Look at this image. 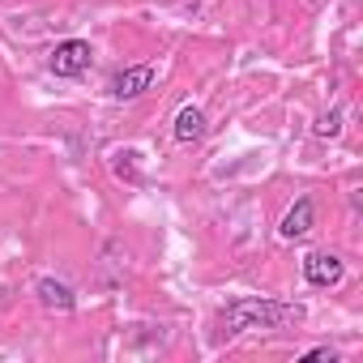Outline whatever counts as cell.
Returning a JSON list of instances; mask_svg holds the SVG:
<instances>
[{
  "instance_id": "5b68a950",
  "label": "cell",
  "mask_w": 363,
  "mask_h": 363,
  "mask_svg": "<svg viewBox=\"0 0 363 363\" xmlns=\"http://www.w3.org/2000/svg\"><path fill=\"white\" fill-rule=\"evenodd\" d=\"M206 133H210V120H206V111H201L197 103H184V107L175 111L171 137H175L179 145H197V141H206Z\"/></svg>"
},
{
  "instance_id": "52a82bcc",
  "label": "cell",
  "mask_w": 363,
  "mask_h": 363,
  "mask_svg": "<svg viewBox=\"0 0 363 363\" xmlns=\"http://www.w3.org/2000/svg\"><path fill=\"white\" fill-rule=\"evenodd\" d=\"M35 295H39V303H43L48 312H73V308H77L73 286L60 282V278H39V282H35Z\"/></svg>"
},
{
  "instance_id": "9c48e42d",
  "label": "cell",
  "mask_w": 363,
  "mask_h": 363,
  "mask_svg": "<svg viewBox=\"0 0 363 363\" xmlns=\"http://www.w3.org/2000/svg\"><path fill=\"white\" fill-rule=\"evenodd\" d=\"M312 133H316V137H337V133H342V107H329L325 116H316Z\"/></svg>"
},
{
  "instance_id": "30bf717a",
  "label": "cell",
  "mask_w": 363,
  "mask_h": 363,
  "mask_svg": "<svg viewBox=\"0 0 363 363\" xmlns=\"http://www.w3.org/2000/svg\"><path fill=\"white\" fill-rule=\"evenodd\" d=\"M303 359H333V350H329V346H316V350H308Z\"/></svg>"
},
{
  "instance_id": "277c9868",
  "label": "cell",
  "mask_w": 363,
  "mask_h": 363,
  "mask_svg": "<svg viewBox=\"0 0 363 363\" xmlns=\"http://www.w3.org/2000/svg\"><path fill=\"white\" fill-rule=\"evenodd\" d=\"M346 278V261L337 252H308L303 257V282L316 291H333Z\"/></svg>"
},
{
  "instance_id": "6da1fadb",
  "label": "cell",
  "mask_w": 363,
  "mask_h": 363,
  "mask_svg": "<svg viewBox=\"0 0 363 363\" xmlns=\"http://www.w3.org/2000/svg\"><path fill=\"white\" fill-rule=\"evenodd\" d=\"M303 316H308L303 303L265 299V295H240V299L223 303L218 337H240V333H257V329H286V325H299Z\"/></svg>"
},
{
  "instance_id": "7a4b0ae2",
  "label": "cell",
  "mask_w": 363,
  "mask_h": 363,
  "mask_svg": "<svg viewBox=\"0 0 363 363\" xmlns=\"http://www.w3.org/2000/svg\"><path fill=\"white\" fill-rule=\"evenodd\" d=\"M90 65H94V48H90L86 39H65V43H56L52 56H48V69H52L56 77H65V82L86 77Z\"/></svg>"
},
{
  "instance_id": "8992f818",
  "label": "cell",
  "mask_w": 363,
  "mask_h": 363,
  "mask_svg": "<svg viewBox=\"0 0 363 363\" xmlns=\"http://www.w3.org/2000/svg\"><path fill=\"white\" fill-rule=\"evenodd\" d=\"M316 227V201L312 197H295V206L282 214V223H278V235L282 240H303L308 231Z\"/></svg>"
},
{
  "instance_id": "ba28073f",
  "label": "cell",
  "mask_w": 363,
  "mask_h": 363,
  "mask_svg": "<svg viewBox=\"0 0 363 363\" xmlns=\"http://www.w3.org/2000/svg\"><path fill=\"white\" fill-rule=\"evenodd\" d=\"M137 158H141L137 150H116V154H111V171L124 179V184H141V167H137Z\"/></svg>"
},
{
  "instance_id": "3957f363",
  "label": "cell",
  "mask_w": 363,
  "mask_h": 363,
  "mask_svg": "<svg viewBox=\"0 0 363 363\" xmlns=\"http://www.w3.org/2000/svg\"><path fill=\"white\" fill-rule=\"evenodd\" d=\"M154 77H158V69H154V65H128V69L111 73L107 94H111L116 103H133V99H141V94L154 86Z\"/></svg>"
}]
</instances>
